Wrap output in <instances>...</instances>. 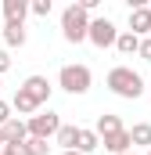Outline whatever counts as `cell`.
I'll return each mask as SVG.
<instances>
[{
	"label": "cell",
	"mask_w": 151,
	"mask_h": 155,
	"mask_svg": "<svg viewBox=\"0 0 151 155\" xmlns=\"http://www.w3.org/2000/svg\"><path fill=\"white\" fill-rule=\"evenodd\" d=\"M148 155H151V152H148Z\"/></svg>",
	"instance_id": "obj_26"
},
{
	"label": "cell",
	"mask_w": 151,
	"mask_h": 155,
	"mask_svg": "<svg viewBox=\"0 0 151 155\" xmlns=\"http://www.w3.org/2000/svg\"><path fill=\"white\" fill-rule=\"evenodd\" d=\"M79 130H83V126H72V123H65V126L58 130V144H61L65 152H76V148H79Z\"/></svg>",
	"instance_id": "obj_12"
},
{
	"label": "cell",
	"mask_w": 151,
	"mask_h": 155,
	"mask_svg": "<svg viewBox=\"0 0 151 155\" xmlns=\"http://www.w3.org/2000/svg\"><path fill=\"white\" fill-rule=\"evenodd\" d=\"M101 144H104L112 155H126V152H133V137H130V130H119V134H112V137H104Z\"/></svg>",
	"instance_id": "obj_9"
},
{
	"label": "cell",
	"mask_w": 151,
	"mask_h": 155,
	"mask_svg": "<svg viewBox=\"0 0 151 155\" xmlns=\"http://www.w3.org/2000/svg\"><path fill=\"white\" fill-rule=\"evenodd\" d=\"M0 130H4V141H7V144H18V148H22V144L29 141V123H22L18 116L11 119L7 126H0Z\"/></svg>",
	"instance_id": "obj_8"
},
{
	"label": "cell",
	"mask_w": 151,
	"mask_h": 155,
	"mask_svg": "<svg viewBox=\"0 0 151 155\" xmlns=\"http://www.w3.org/2000/svg\"><path fill=\"white\" fill-rule=\"evenodd\" d=\"M115 51H119V54H140V36H133L130 29H126V33H119Z\"/></svg>",
	"instance_id": "obj_14"
},
{
	"label": "cell",
	"mask_w": 151,
	"mask_h": 155,
	"mask_svg": "<svg viewBox=\"0 0 151 155\" xmlns=\"http://www.w3.org/2000/svg\"><path fill=\"white\" fill-rule=\"evenodd\" d=\"M29 11H33L36 18H47V15L54 11V4H50V0H33V4H29Z\"/></svg>",
	"instance_id": "obj_18"
},
{
	"label": "cell",
	"mask_w": 151,
	"mask_h": 155,
	"mask_svg": "<svg viewBox=\"0 0 151 155\" xmlns=\"http://www.w3.org/2000/svg\"><path fill=\"white\" fill-rule=\"evenodd\" d=\"M7 47H25V25H4Z\"/></svg>",
	"instance_id": "obj_16"
},
{
	"label": "cell",
	"mask_w": 151,
	"mask_h": 155,
	"mask_svg": "<svg viewBox=\"0 0 151 155\" xmlns=\"http://www.w3.org/2000/svg\"><path fill=\"white\" fill-rule=\"evenodd\" d=\"M7 69H11V54H7V51H0V76H4Z\"/></svg>",
	"instance_id": "obj_21"
},
{
	"label": "cell",
	"mask_w": 151,
	"mask_h": 155,
	"mask_svg": "<svg viewBox=\"0 0 151 155\" xmlns=\"http://www.w3.org/2000/svg\"><path fill=\"white\" fill-rule=\"evenodd\" d=\"M90 43L94 47H115L119 43V29L112 18H94L90 22Z\"/></svg>",
	"instance_id": "obj_6"
},
{
	"label": "cell",
	"mask_w": 151,
	"mask_h": 155,
	"mask_svg": "<svg viewBox=\"0 0 151 155\" xmlns=\"http://www.w3.org/2000/svg\"><path fill=\"white\" fill-rule=\"evenodd\" d=\"M22 155H50V144L40 141V137H29V141L22 144Z\"/></svg>",
	"instance_id": "obj_17"
},
{
	"label": "cell",
	"mask_w": 151,
	"mask_h": 155,
	"mask_svg": "<svg viewBox=\"0 0 151 155\" xmlns=\"http://www.w3.org/2000/svg\"><path fill=\"white\" fill-rule=\"evenodd\" d=\"M108 90L119 94V97H126V101H137L144 94V76L133 72L130 65H115L112 72H108Z\"/></svg>",
	"instance_id": "obj_2"
},
{
	"label": "cell",
	"mask_w": 151,
	"mask_h": 155,
	"mask_svg": "<svg viewBox=\"0 0 151 155\" xmlns=\"http://www.w3.org/2000/svg\"><path fill=\"white\" fill-rule=\"evenodd\" d=\"M11 105H7V101H0V126H7V123H11Z\"/></svg>",
	"instance_id": "obj_19"
},
{
	"label": "cell",
	"mask_w": 151,
	"mask_h": 155,
	"mask_svg": "<svg viewBox=\"0 0 151 155\" xmlns=\"http://www.w3.org/2000/svg\"><path fill=\"white\" fill-rule=\"evenodd\" d=\"M90 11L86 7H79V4H69L65 11H61V36L69 40V43H83V40H90Z\"/></svg>",
	"instance_id": "obj_3"
},
{
	"label": "cell",
	"mask_w": 151,
	"mask_h": 155,
	"mask_svg": "<svg viewBox=\"0 0 151 155\" xmlns=\"http://www.w3.org/2000/svg\"><path fill=\"white\" fill-rule=\"evenodd\" d=\"M4 155H22V148H18V144H7V148H4Z\"/></svg>",
	"instance_id": "obj_22"
},
{
	"label": "cell",
	"mask_w": 151,
	"mask_h": 155,
	"mask_svg": "<svg viewBox=\"0 0 151 155\" xmlns=\"http://www.w3.org/2000/svg\"><path fill=\"white\" fill-rule=\"evenodd\" d=\"M29 123V137H40V141H50V137H58V130L65 126L61 119H58V112H40V116H33V119H25Z\"/></svg>",
	"instance_id": "obj_5"
},
{
	"label": "cell",
	"mask_w": 151,
	"mask_h": 155,
	"mask_svg": "<svg viewBox=\"0 0 151 155\" xmlns=\"http://www.w3.org/2000/svg\"><path fill=\"white\" fill-rule=\"evenodd\" d=\"M25 15H29V4H25V0H4V18H7V25H25Z\"/></svg>",
	"instance_id": "obj_10"
},
{
	"label": "cell",
	"mask_w": 151,
	"mask_h": 155,
	"mask_svg": "<svg viewBox=\"0 0 151 155\" xmlns=\"http://www.w3.org/2000/svg\"><path fill=\"white\" fill-rule=\"evenodd\" d=\"M65 155H83V152H65Z\"/></svg>",
	"instance_id": "obj_24"
},
{
	"label": "cell",
	"mask_w": 151,
	"mask_h": 155,
	"mask_svg": "<svg viewBox=\"0 0 151 155\" xmlns=\"http://www.w3.org/2000/svg\"><path fill=\"white\" fill-rule=\"evenodd\" d=\"M140 58H144V61H151V36L140 40Z\"/></svg>",
	"instance_id": "obj_20"
},
{
	"label": "cell",
	"mask_w": 151,
	"mask_h": 155,
	"mask_svg": "<svg viewBox=\"0 0 151 155\" xmlns=\"http://www.w3.org/2000/svg\"><path fill=\"white\" fill-rule=\"evenodd\" d=\"M90 83H94V76L86 65H61V72H58V87L65 94H86Z\"/></svg>",
	"instance_id": "obj_4"
},
{
	"label": "cell",
	"mask_w": 151,
	"mask_h": 155,
	"mask_svg": "<svg viewBox=\"0 0 151 155\" xmlns=\"http://www.w3.org/2000/svg\"><path fill=\"white\" fill-rule=\"evenodd\" d=\"M130 33L140 40L151 36V7L148 4H140V7H130Z\"/></svg>",
	"instance_id": "obj_7"
},
{
	"label": "cell",
	"mask_w": 151,
	"mask_h": 155,
	"mask_svg": "<svg viewBox=\"0 0 151 155\" xmlns=\"http://www.w3.org/2000/svg\"><path fill=\"white\" fill-rule=\"evenodd\" d=\"M4 148H7V141H4V130H0V155H4Z\"/></svg>",
	"instance_id": "obj_23"
},
{
	"label": "cell",
	"mask_w": 151,
	"mask_h": 155,
	"mask_svg": "<svg viewBox=\"0 0 151 155\" xmlns=\"http://www.w3.org/2000/svg\"><path fill=\"white\" fill-rule=\"evenodd\" d=\"M47 101H50V79H47V76H29L18 90H14L11 108H14L18 116H29V119H33V112H40Z\"/></svg>",
	"instance_id": "obj_1"
},
{
	"label": "cell",
	"mask_w": 151,
	"mask_h": 155,
	"mask_svg": "<svg viewBox=\"0 0 151 155\" xmlns=\"http://www.w3.org/2000/svg\"><path fill=\"white\" fill-rule=\"evenodd\" d=\"M94 130H97V137L104 141V137H112V134H119V130H126V126H122L119 116H108V112H104V116H97V126H94Z\"/></svg>",
	"instance_id": "obj_11"
},
{
	"label": "cell",
	"mask_w": 151,
	"mask_h": 155,
	"mask_svg": "<svg viewBox=\"0 0 151 155\" xmlns=\"http://www.w3.org/2000/svg\"><path fill=\"white\" fill-rule=\"evenodd\" d=\"M126 155H133V152H126Z\"/></svg>",
	"instance_id": "obj_25"
},
{
	"label": "cell",
	"mask_w": 151,
	"mask_h": 155,
	"mask_svg": "<svg viewBox=\"0 0 151 155\" xmlns=\"http://www.w3.org/2000/svg\"><path fill=\"white\" fill-rule=\"evenodd\" d=\"M130 137H133V148H148L151 152V123H133Z\"/></svg>",
	"instance_id": "obj_13"
},
{
	"label": "cell",
	"mask_w": 151,
	"mask_h": 155,
	"mask_svg": "<svg viewBox=\"0 0 151 155\" xmlns=\"http://www.w3.org/2000/svg\"><path fill=\"white\" fill-rule=\"evenodd\" d=\"M94 148H101V137H97V130H79V148H76V152L90 155Z\"/></svg>",
	"instance_id": "obj_15"
}]
</instances>
